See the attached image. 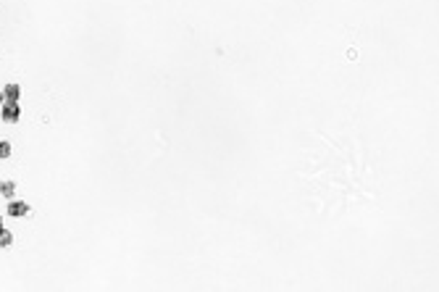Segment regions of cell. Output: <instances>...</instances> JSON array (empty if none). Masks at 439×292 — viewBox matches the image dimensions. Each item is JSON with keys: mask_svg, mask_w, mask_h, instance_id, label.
I'll return each instance as SVG.
<instances>
[{"mask_svg": "<svg viewBox=\"0 0 439 292\" xmlns=\"http://www.w3.org/2000/svg\"><path fill=\"white\" fill-rule=\"evenodd\" d=\"M0 116H3V121H8V124H16V121L21 119V105L3 100V111H0Z\"/></svg>", "mask_w": 439, "mask_h": 292, "instance_id": "obj_1", "label": "cell"}, {"mask_svg": "<svg viewBox=\"0 0 439 292\" xmlns=\"http://www.w3.org/2000/svg\"><path fill=\"white\" fill-rule=\"evenodd\" d=\"M29 211H32V208H29V203H21V200H11L8 208H5V213L13 216V219H24Z\"/></svg>", "mask_w": 439, "mask_h": 292, "instance_id": "obj_2", "label": "cell"}, {"mask_svg": "<svg viewBox=\"0 0 439 292\" xmlns=\"http://www.w3.org/2000/svg\"><path fill=\"white\" fill-rule=\"evenodd\" d=\"M0 195H3V197H8V200H11V197L16 195V182H11V179L0 182Z\"/></svg>", "mask_w": 439, "mask_h": 292, "instance_id": "obj_4", "label": "cell"}, {"mask_svg": "<svg viewBox=\"0 0 439 292\" xmlns=\"http://www.w3.org/2000/svg\"><path fill=\"white\" fill-rule=\"evenodd\" d=\"M11 245H13V234L0 224V248H11Z\"/></svg>", "mask_w": 439, "mask_h": 292, "instance_id": "obj_5", "label": "cell"}, {"mask_svg": "<svg viewBox=\"0 0 439 292\" xmlns=\"http://www.w3.org/2000/svg\"><path fill=\"white\" fill-rule=\"evenodd\" d=\"M0 105H3V90H0Z\"/></svg>", "mask_w": 439, "mask_h": 292, "instance_id": "obj_7", "label": "cell"}, {"mask_svg": "<svg viewBox=\"0 0 439 292\" xmlns=\"http://www.w3.org/2000/svg\"><path fill=\"white\" fill-rule=\"evenodd\" d=\"M8 156H11V142L0 140V158H8Z\"/></svg>", "mask_w": 439, "mask_h": 292, "instance_id": "obj_6", "label": "cell"}, {"mask_svg": "<svg viewBox=\"0 0 439 292\" xmlns=\"http://www.w3.org/2000/svg\"><path fill=\"white\" fill-rule=\"evenodd\" d=\"M0 224H3V213H0Z\"/></svg>", "mask_w": 439, "mask_h": 292, "instance_id": "obj_8", "label": "cell"}, {"mask_svg": "<svg viewBox=\"0 0 439 292\" xmlns=\"http://www.w3.org/2000/svg\"><path fill=\"white\" fill-rule=\"evenodd\" d=\"M19 95H21V87H19V84L11 82V84H5V87H3V100H5V103H19Z\"/></svg>", "mask_w": 439, "mask_h": 292, "instance_id": "obj_3", "label": "cell"}]
</instances>
